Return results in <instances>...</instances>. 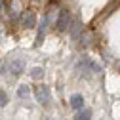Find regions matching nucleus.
<instances>
[{
  "instance_id": "obj_1",
  "label": "nucleus",
  "mask_w": 120,
  "mask_h": 120,
  "mask_svg": "<svg viewBox=\"0 0 120 120\" xmlns=\"http://www.w3.org/2000/svg\"><path fill=\"white\" fill-rule=\"evenodd\" d=\"M71 27V11L69 10H61L59 11V17H57V31H67V29Z\"/></svg>"
},
{
  "instance_id": "obj_2",
  "label": "nucleus",
  "mask_w": 120,
  "mask_h": 120,
  "mask_svg": "<svg viewBox=\"0 0 120 120\" xmlns=\"http://www.w3.org/2000/svg\"><path fill=\"white\" fill-rule=\"evenodd\" d=\"M21 21H23V25H25L27 29H33L34 23H36V15H34V11L25 10V11L21 13Z\"/></svg>"
},
{
  "instance_id": "obj_3",
  "label": "nucleus",
  "mask_w": 120,
  "mask_h": 120,
  "mask_svg": "<svg viewBox=\"0 0 120 120\" xmlns=\"http://www.w3.org/2000/svg\"><path fill=\"white\" fill-rule=\"evenodd\" d=\"M34 95H36V99H38L40 103H46V101L50 99V90H48V86H44V84H40V86L36 88V92H34Z\"/></svg>"
},
{
  "instance_id": "obj_4",
  "label": "nucleus",
  "mask_w": 120,
  "mask_h": 120,
  "mask_svg": "<svg viewBox=\"0 0 120 120\" xmlns=\"http://www.w3.org/2000/svg\"><path fill=\"white\" fill-rule=\"evenodd\" d=\"M23 69H25V61H23V59H13V61L10 63V72L13 74V76L21 74Z\"/></svg>"
},
{
  "instance_id": "obj_5",
  "label": "nucleus",
  "mask_w": 120,
  "mask_h": 120,
  "mask_svg": "<svg viewBox=\"0 0 120 120\" xmlns=\"http://www.w3.org/2000/svg\"><path fill=\"white\" fill-rule=\"evenodd\" d=\"M71 107L76 109V111H80V109L84 107V97H82L80 94H74V95L71 97Z\"/></svg>"
},
{
  "instance_id": "obj_6",
  "label": "nucleus",
  "mask_w": 120,
  "mask_h": 120,
  "mask_svg": "<svg viewBox=\"0 0 120 120\" xmlns=\"http://www.w3.org/2000/svg\"><path fill=\"white\" fill-rule=\"evenodd\" d=\"M90 118H92V109L78 111V114H74V120H90Z\"/></svg>"
},
{
  "instance_id": "obj_7",
  "label": "nucleus",
  "mask_w": 120,
  "mask_h": 120,
  "mask_svg": "<svg viewBox=\"0 0 120 120\" xmlns=\"http://www.w3.org/2000/svg\"><path fill=\"white\" fill-rule=\"evenodd\" d=\"M80 33H82V23H74L71 29V38H78Z\"/></svg>"
},
{
  "instance_id": "obj_8",
  "label": "nucleus",
  "mask_w": 120,
  "mask_h": 120,
  "mask_svg": "<svg viewBox=\"0 0 120 120\" xmlns=\"http://www.w3.org/2000/svg\"><path fill=\"white\" fill-rule=\"evenodd\" d=\"M29 92H31V88H29L27 84H21V86L17 88V95H19V97H27Z\"/></svg>"
},
{
  "instance_id": "obj_9",
  "label": "nucleus",
  "mask_w": 120,
  "mask_h": 120,
  "mask_svg": "<svg viewBox=\"0 0 120 120\" xmlns=\"http://www.w3.org/2000/svg\"><path fill=\"white\" fill-rule=\"evenodd\" d=\"M21 4H19V0H13V8H11V17H17V13H19V8Z\"/></svg>"
},
{
  "instance_id": "obj_10",
  "label": "nucleus",
  "mask_w": 120,
  "mask_h": 120,
  "mask_svg": "<svg viewBox=\"0 0 120 120\" xmlns=\"http://www.w3.org/2000/svg\"><path fill=\"white\" fill-rule=\"evenodd\" d=\"M42 74H44V71H42L40 67H34V69L31 71V76H33V78H42Z\"/></svg>"
},
{
  "instance_id": "obj_11",
  "label": "nucleus",
  "mask_w": 120,
  "mask_h": 120,
  "mask_svg": "<svg viewBox=\"0 0 120 120\" xmlns=\"http://www.w3.org/2000/svg\"><path fill=\"white\" fill-rule=\"evenodd\" d=\"M6 105H8V95H6V92L0 90V107H6Z\"/></svg>"
},
{
  "instance_id": "obj_12",
  "label": "nucleus",
  "mask_w": 120,
  "mask_h": 120,
  "mask_svg": "<svg viewBox=\"0 0 120 120\" xmlns=\"http://www.w3.org/2000/svg\"><path fill=\"white\" fill-rule=\"evenodd\" d=\"M4 8V0H0V10H2Z\"/></svg>"
}]
</instances>
